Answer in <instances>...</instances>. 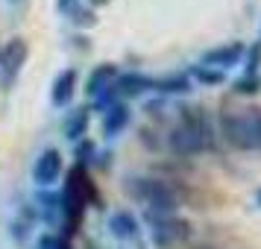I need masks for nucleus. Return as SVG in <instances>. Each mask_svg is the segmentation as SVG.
<instances>
[{"mask_svg":"<svg viewBox=\"0 0 261 249\" xmlns=\"http://www.w3.org/2000/svg\"><path fill=\"white\" fill-rule=\"evenodd\" d=\"M214 126L212 118L197 106H182L179 108V120L176 126L167 132V147L173 155L191 158L200 155L202 150H214Z\"/></svg>","mask_w":261,"mask_h":249,"instance_id":"1","label":"nucleus"},{"mask_svg":"<svg viewBox=\"0 0 261 249\" xmlns=\"http://www.w3.org/2000/svg\"><path fill=\"white\" fill-rule=\"evenodd\" d=\"M123 188L132 200L144 202L155 214H176L182 205V190L170 179H153V176H129L123 182Z\"/></svg>","mask_w":261,"mask_h":249,"instance_id":"2","label":"nucleus"},{"mask_svg":"<svg viewBox=\"0 0 261 249\" xmlns=\"http://www.w3.org/2000/svg\"><path fill=\"white\" fill-rule=\"evenodd\" d=\"M220 135L232 144L235 150H261V108H223L217 115Z\"/></svg>","mask_w":261,"mask_h":249,"instance_id":"3","label":"nucleus"},{"mask_svg":"<svg viewBox=\"0 0 261 249\" xmlns=\"http://www.w3.org/2000/svg\"><path fill=\"white\" fill-rule=\"evenodd\" d=\"M91 205L100 208V193H97L88 170L76 164L68 173V182L62 188V217L68 220V226H73V232H76V226L83 220L85 208H91Z\"/></svg>","mask_w":261,"mask_h":249,"instance_id":"4","label":"nucleus"},{"mask_svg":"<svg viewBox=\"0 0 261 249\" xmlns=\"http://www.w3.org/2000/svg\"><path fill=\"white\" fill-rule=\"evenodd\" d=\"M147 223H150V235H153L155 246H162V249L191 240V223L182 220V217H176V214L147 211Z\"/></svg>","mask_w":261,"mask_h":249,"instance_id":"5","label":"nucleus"},{"mask_svg":"<svg viewBox=\"0 0 261 249\" xmlns=\"http://www.w3.org/2000/svg\"><path fill=\"white\" fill-rule=\"evenodd\" d=\"M27 56H30V44L21 36L9 38L0 47V76H3V82H12L21 73V68L27 65Z\"/></svg>","mask_w":261,"mask_h":249,"instance_id":"6","label":"nucleus"},{"mask_svg":"<svg viewBox=\"0 0 261 249\" xmlns=\"http://www.w3.org/2000/svg\"><path fill=\"white\" fill-rule=\"evenodd\" d=\"M65 173V161H62V153L56 147H47L41 150V155L33 164V182L38 188H50L53 182H59V176Z\"/></svg>","mask_w":261,"mask_h":249,"instance_id":"7","label":"nucleus"},{"mask_svg":"<svg viewBox=\"0 0 261 249\" xmlns=\"http://www.w3.org/2000/svg\"><path fill=\"white\" fill-rule=\"evenodd\" d=\"M244 53H247V47L241 41H229V44H220V47L202 53L200 65H208V68H217V71L226 73L229 68H235V65L244 62Z\"/></svg>","mask_w":261,"mask_h":249,"instance_id":"8","label":"nucleus"},{"mask_svg":"<svg viewBox=\"0 0 261 249\" xmlns=\"http://www.w3.org/2000/svg\"><path fill=\"white\" fill-rule=\"evenodd\" d=\"M76 82H80V71L76 68H65V71L56 73V79L50 85V103L56 108H65L73 103V94H76Z\"/></svg>","mask_w":261,"mask_h":249,"instance_id":"9","label":"nucleus"},{"mask_svg":"<svg viewBox=\"0 0 261 249\" xmlns=\"http://www.w3.org/2000/svg\"><path fill=\"white\" fill-rule=\"evenodd\" d=\"M129 123H132V108L123 100H118V103H112L109 108H103V135L106 138H118Z\"/></svg>","mask_w":261,"mask_h":249,"instance_id":"10","label":"nucleus"},{"mask_svg":"<svg viewBox=\"0 0 261 249\" xmlns=\"http://www.w3.org/2000/svg\"><path fill=\"white\" fill-rule=\"evenodd\" d=\"M109 232H112V237H118V240H135L138 237V232H141V223H138V217L132 211H115L112 217H109Z\"/></svg>","mask_w":261,"mask_h":249,"instance_id":"11","label":"nucleus"},{"mask_svg":"<svg viewBox=\"0 0 261 249\" xmlns=\"http://www.w3.org/2000/svg\"><path fill=\"white\" fill-rule=\"evenodd\" d=\"M115 91H118V100L120 97H138V94H144V91H153V79L144 76V73H138V71H126V73L118 76Z\"/></svg>","mask_w":261,"mask_h":249,"instance_id":"12","label":"nucleus"},{"mask_svg":"<svg viewBox=\"0 0 261 249\" xmlns=\"http://www.w3.org/2000/svg\"><path fill=\"white\" fill-rule=\"evenodd\" d=\"M91 108L88 106H80L73 108L71 115L65 118V126H62V132H65V138L71 144H80L85 138V132H88V120H91V115H88Z\"/></svg>","mask_w":261,"mask_h":249,"instance_id":"13","label":"nucleus"},{"mask_svg":"<svg viewBox=\"0 0 261 249\" xmlns=\"http://www.w3.org/2000/svg\"><path fill=\"white\" fill-rule=\"evenodd\" d=\"M36 211L44 217V220H59L62 217V193H53V190L41 188L36 197Z\"/></svg>","mask_w":261,"mask_h":249,"instance_id":"14","label":"nucleus"},{"mask_svg":"<svg viewBox=\"0 0 261 249\" xmlns=\"http://www.w3.org/2000/svg\"><path fill=\"white\" fill-rule=\"evenodd\" d=\"M153 91H159V94H185V91H191V79H188V73L153 79Z\"/></svg>","mask_w":261,"mask_h":249,"instance_id":"15","label":"nucleus"},{"mask_svg":"<svg viewBox=\"0 0 261 249\" xmlns=\"http://www.w3.org/2000/svg\"><path fill=\"white\" fill-rule=\"evenodd\" d=\"M191 82H200V85H223L226 82V73L217 71V68H208V65H194L188 71Z\"/></svg>","mask_w":261,"mask_h":249,"instance_id":"16","label":"nucleus"},{"mask_svg":"<svg viewBox=\"0 0 261 249\" xmlns=\"http://www.w3.org/2000/svg\"><path fill=\"white\" fill-rule=\"evenodd\" d=\"M255 91H261V73H255V76H238L235 79V94H255Z\"/></svg>","mask_w":261,"mask_h":249,"instance_id":"17","label":"nucleus"},{"mask_svg":"<svg viewBox=\"0 0 261 249\" xmlns=\"http://www.w3.org/2000/svg\"><path fill=\"white\" fill-rule=\"evenodd\" d=\"M38 249H71L68 237L65 235H53V232H44L38 237Z\"/></svg>","mask_w":261,"mask_h":249,"instance_id":"18","label":"nucleus"},{"mask_svg":"<svg viewBox=\"0 0 261 249\" xmlns=\"http://www.w3.org/2000/svg\"><path fill=\"white\" fill-rule=\"evenodd\" d=\"M258 65H261V44H255V47H249L244 53V73L247 76H255L258 73Z\"/></svg>","mask_w":261,"mask_h":249,"instance_id":"19","label":"nucleus"},{"mask_svg":"<svg viewBox=\"0 0 261 249\" xmlns=\"http://www.w3.org/2000/svg\"><path fill=\"white\" fill-rule=\"evenodd\" d=\"M91 155H94V144L83 138V141L76 144V164H80V167H88ZM94 158H97V155H94Z\"/></svg>","mask_w":261,"mask_h":249,"instance_id":"20","label":"nucleus"},{"mask_svg":"<svg viewBox=\"0 0 261 249\" xmlns=\"http://www.w3.org/2000/svg\"><path fill=\"white\" fill-rule=\"evenodd\" d=\"M71 21H73L76 26H94V24H97L94 12H91V9H83V6H76V9L71 12Z\"/></svg>","mask_w":261,"mask_h":249,"instance_id":"21","label":"nucleus"},{"mask_svg":"<svg viewBox=\"0 0 261 249\" xmlns=\"http://www.w3.org/2000/svg\"><path fill=\"white\" fill-rule=\"evenodd\" d=\"M80 3H83V0H56V9H59V12H65V15H71Z\"/></svg>","mask_w":261,"mask_h":249,"instance_id":"22","label":"nucleus"},{"mask_svg":"<svg viewBox=\"0 0 261 249\" xmlns=\"http://www.w3.org/2000/svg\"><path fill=\"white\" fill-rule=\"evenodd\" d=\"M88 3H91V6H106L109 0H88Z\"/></svg>","mask_w":261,"mask_h":249,"instance_id":"23","label":"nucleus"},{"mask_svg":"<svg viewBox=\"0 0 261 249\" xmlns=\"http://www.w3.org/2000/svg\"><path fill=\"white\" fill-rule=\"evenodd\" d=\"M255 202H258V208H261V188H258V193H255Z\"/></svg>","mask_w":261,"mask_h":249,"instance_id":"24","label":"nucleus"},{"mask_svg":"<svg viewBox=\"0 0 261 249\" xmlns=\"http://www.w3.org/2000/svg\"><path fill=\"white\" fill-rule=\"evenodd\" d=\"M194 249H208V246H194Z\"/></svg>","mask_w":261,"mask_h":249,"instance_id":"25","label":"nucleus"},{"mask_svg":"<svg viewBox=\"0 0 261 249\" xmlns=\"http://www.w3.org/2000/svg\"><path fill=\"white\" fill-rule=\"evenodd\" d=\"M12 3H15V0H12Z\"/></svg>","mask_w":261,"mask_h":249,"instance_id":"26","label":"nucleus"},{"mask_svg":"<svg viewBox=\"0 0 261 249\" xmlns=\"http://www.w3.org/2000/svg\"><path fill=\"white\" fill-rule=\"evenodd\" d=\"M258 44H261V41H258Z\"/></svg>","mask_w":261,"mask_h":249,"instance_id":"27","label":"nucleus"}]
</instances>
